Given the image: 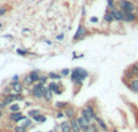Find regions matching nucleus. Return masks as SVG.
Returning <instances> with one entry per match:
<instances>
[{"mask_svg": "<svg viewBox=\"0 0 138 132\" xmlns=\"http://www.w3.org/2000/svg\"><path fill=\"white\" fill-rule=\"evenodd\" d=\"M87 76V72L82 68H75L73 70V75H71V80L76 81L78 84H81V81Z\"/></svg>", "mask_w": 138, "mask_h": 132, "instance_id": "1", "label": "nucleus"}, {"mask_svg": "<svg viewBox=\"0 0 138 132\" xmlns=\"http://www.w3.org/2000/svg\"><path fill=\"white\" fill-rule=\"evenodd\" d=\"M125 75H126L127 78H133V76H134V75L131 73V70H129V72H126V74H125Z\"/></svg>", "mask_w": 138, "mask_h": 132, "instance_id": "29", "label": "nucleus"}, {"mask_svg": "<svg viewBox=\"0 0 138 132\" xmlns=\"http://www.w3.org/2000/svg\"><path fill=\"white\" fill-rule=\"evenodd\" d=\"M31 83H33V80H31L30 75H28V76H26V78H24V84H27V85H30Z\"/></svg>", "mask_w": 138, "mask_h": 132, "instance_id": "21", "label": "nucleus"}, {"mask_svg": "<svg viewBox=\"0 0 138 132\" xmlns=\"http://www.w3.org/2000/svg\"><path fill=\"white\" fill-rule=\"evenodd\" d=\"M122 17H124V21H126V22H132L136 19V16L132 12H127V11H122Z\"/></svg>", "mask_w": 138, "mask_h": 132, "instance_id": "6", "label": "nucleus"}, {"mask_svg": "<svg viewBox=\"0 0 138 132\" xmlns=\"http://www.w3.org/2000/svg\"><path fill=\"white\" fill-rule=\"evenodd\" d=\"M0 116H1V111H0Z\"/></svg>", "mask_w": 138, "mask_h": 132, "instance_id": "38", "label": "nucleus"}, {"mask_svg": "<svg viewBox=\"0 0 138 132\" xmlns=\"http://www.w3.org/2000/svg\"><path fill=\"white\" fill-rule=\"evenodd\" d=\"M94 119H96V121L98 123V125H99V127L103 130V131H107L108 130V127H107V125H105V123L101 119V118H97V116H94Z\"/></svg>", "mask_w": 138, "mask_h": 132, "instance_id": "12", "label": "nucleus"}, {"mask_svg": "<svg viewBox=\"0 0 138 132\" xmlns=\"http://www.w3.org/2000/svg\"><path fill=\"white\" fill-rule=\"evenodd\" d=\"M30 124H31V121H30V120H27L26 123H24V125H23V126H24V127H27V126H29Z\"/></svg>", "mask_w": 138, "mask_h": 132, "instance_id": "34", "label": "nucleus"}, {"mask_svg": "<svg viewBox=\"0 0 138 132\" xmlns=\"http://www.w3.org/2000/svg\"><path fill=\"white\" fill-rule=\"evenodd\" d=\"M24 128H26L24 126H18V127H16V128H15V131H16V132H26V130H24Z\"/></svg>", "mask_w": 138, "mask_h": 132, "instance_id": "26", "label": "nucleus"}, {"mask_svg": "<svg viewBox=\"0 0 138 132\" xmlns=\"http://www.w3.org/2000/svg\"><path fill=\"white\" fill-rule=\"evenodd\" d=\"M111 15H113L114 19H116V21H124L122 11H116V10H114V11H111Z\"/></svg>", "mask_w": 138, "mask_h": 132, "instance_id": "10", "label": "nucleus"}, {"mask_svg": "<svg viewBox=\"0 0 138 132\" xmlns=\"http://www.w3.org/2000/svg\"><path fill=\"white\" fill-rule=\"evenodd\" d=\"M17 53H18V55L24 56V55H26V51H23V50H19V48H18V50H17Z\"/></svg>", "mask_w": 138, "mask_h": 132, "instance_id": "31", "label": "nucleus"}, {"mask_svg": "<svg viewBox=\"0 0 138 132\" xmlns=\"http://www.w3.org/2000/svg\"><path fill=\"white\" fill-rule=\"evenodd\" d=\"M113 3H114L113 0H108V4H109V6H113V5H114Z\"/></svg>", "mask_w": 138, "mask_h": 132, "instance_id": "36", "label": "nucleus"}, {"mask_svg": "<svg viewBox=\"0 0 138 132\" xmlns=\"http://www.w3.org/2000/svg\"><path fill=\"white\" fill-rule=\"evenodd\" d=\"M61 128H62V132H70L71 131V125L68 123V121H63L61 124Z\"/></svg>", "mask_w": 138, "mask_h": 132, "instance_id": "9", "label": "nucleus"}, {"mask_svg": "<svg viewBox=\"0 0 138 132\" xmlns=\"http://www.w3.org/2000/svg\"><path fill=\"white\" fill-rule=\"evenodd\" d=\"M85 34H86V29H85V27H84V26H79V28H78V30H76V34L74 35V40L80 39V38L84 36Z\"/></svg>", "mask_w": 138, "mask_h": 132, "instance_id": "7", "label": "nucleus"}, {"mask_svg": "<svg viewBox=\"0 0 138 132\" xmlns=\"http://www.w3.org/2000/svg\"><path fill=\"white\" fill-rule=\"evenodd\" d=\"M63 36H64V35H63V34H59V35L57 36V39H58V40H61V39H63Z\"/></svg>", "mask_w": 138, "mask_h": 132, "instance_id": "37", "label": "nucleus"}, {"mask_svg": "<svg viewBox=\"0 0 138 132\" xmlns=\"http://www.w3.org/2000/svg\"><path fill=\"white\" fill-rule=\"evenodd\" d=\"M10 110L11 111H18L19 110V106L18 104H12L11 107H10Z\"/></svg>", "mask_w": 138, "mask_h": 132, "instance_id": "22", "label": "nucleus"}, {"mask_svg": "<svg viewBox=\"0 0 138 132\" xmlns=\"http://www.w3.org/2000/svg\"><path fill=\"white\" fill-rule=\"evenodd\" d=\"M56 106L61 108V107H64V106H66V103H56Z\"/></svg>", "mask_w": 138, "mask_h": 132, "instance_id": "35", "label": "nucleus"}, {"mask_svg": "<svg viewBox=\"0 0 138 132\" xmlns=\"http://www.w3.org/2000/svg\"><path fill=\"white\" fill-rule=\"evenodd\" d=\"M131 90L133 92H138V79H132L131 80V85H130Z\"/></svg>", "mask_w": 138, "mask_h": 132, "instance_id": "11", "label": "nucleus"}, {"mask_svg": "<svg viewBox=\"0 0 138 132\" xmlns=\"http://www.w3.org/2000/svg\"><path fill=\"white\" fill-rule=\"evenodd\" d=\"M5 12H6V9H5V7H1V9H0V16L5 15Z\"/></svg>", "mask_w": 138, "mask_h": 132, "instance_id": "30", "label": "nucleus"}, {"mask_svg": "<svg viewBox=\"0 0 138 132\" xmlns=\"http://www.w3.org/2000/svg\"><path fill=\"white\" fill-rule=\"evenodd\" d=\"M91 22H93V23L98 22V18H97V17H91Z\"/></svg>", "mask_w": 138, "mask_h": 132, "instance_id": "33", "label": "nucleus"}, {"mask_svg": "<svg viewBox=\"0 0 138 132\" xmlns=\"http://www.w3.org/2000/svg\"><path fill=\"white\" fill-rule=\"evenodd\" d=\"M0 28H1V24H0Z\"/></svg>", "mask_w": 138, "mask_h": 132, "instance_id": "39", "label": "nucleus"}, {"mask_svg": "<svg viewBox=\"0 0 138 132\" xmlns=\"http://www.w3.org/2000/svg\"><path fill=\"white\" fill-rule=\"evenodd\" d=\"M42 85L40 84V85H36L34 88H33V95L35 96V97H38V98H41L42 96H44V91H42Z\"/></svg>", "mask_w": 138, "mask_h": 132, "instance_id": "5", "label": "nucleus"}, {"mask_svg": "<svg viewBox=\"0 0 138 132\" xmlns=\"http://www.w3.org/2000/svg\"><path fill=\"white\" fill-rule=\"evenodd\" d=\"M96 131H97V128L94 126H89L86 130H85V132H96Z\"/></svg>", "mask_w": 138, "mask_h": 132, "instance_id": "23", "label": "nucleus"}, {"mask_svg": "<svg viewBox=\"0 0 138 132\" xmlns=\"http://www.w3.org/2000/svg\"><path fill=\"white\" fill-rule=\"evenodd\" d=\"M82 116L86 119L89 123H91L92 121V119H94V111H93V109L91 108V107H87V108H85L84 110H82Z\"/></svg>", "mask_w": 138, "mask_h": 132, "instance_id": "2", "label": "nucleus"}, {"mask_svg": "<svg viewBox=\"0 0 138 132\" xmlns=\"http://www.w3.org/2000/svg\"><path fill=\"white\" fill-rule=\"evenodd\" d=\"M30 78H31V80L33 81H38L40 78H39V74H38V72H33L30 74Z\"/></svg>", "mask_w": 138, "mask_h": 132, "instance_id": "20", "label": "nucleus"}, {"mask_svg": "<svg viewBox=\"0 0 138 132\" xmlns=\"http://www.w3.org/2000/svg\"><path fill=\"white\" fill-rule=\"evenodd\" d=\"M130 70H131V73H132L134 76H138V63L133 64V66L130 68Z\"/></svg>", "mask_w": 138, "mask_h": 132, "instance_id": "16", "label": "nucleus"}, {"mask_svg": "<svg viewBox=\"0 0 138 132\" xmlns=\"http://www.w3.org/2000/svg\"><path fill=\"white\" fill-rule=\"evenodd\" d=\"M76 121H78V124H79V126H80V128L81 130H86L89 126H90V123L85 119L84 116H80V118H78L76 119Z\"/></svg>", "mask_w": 138, "mask_h": 132, "instance_id": "4", "label": "nucleus"}, {"mask_svg": "<svg viewBox=\"0 0 138 132\" xmlns=\"http://www.w3.org/2000/svg\"><path fill=\"white\" fill-rule=\"evenodd\" d=\"M39 80H40V84H44L45 81H46V76H42V78H40Z\"/></svg>", "mask_w": 138, "mask_h": 132, "instance_id": "32", "label": "nucleus"}, {"mask_svg": "<svg viewBox=\"0 0 138 132\" xmlns=\"http://www.w3.org/2000/svg\"><path fill=\"white\" fill-rule=\"evenodd\" d=\"M104 19H105V21H107L108 23H110V22L113 21V19H114V17H113L111 12H110V13H107V15H105V16H104Z\"/></svg>", "mask_w": 138, "mask_h": 132, "instance_id": "19", "label": "nucleus"}, {"mask_svg": "<svg viewBox=\"0 0 138 132\" xmlns=\"http://www.w3.org/2000/svg\"><path fill=\"white\" fill-rule=\"evenodd\" d=\"M51 132H52V131H51Z\"/></svg>", "mask_w": 138, "mask_h": 132, "instance_id": "40", "label": "nucleus"}, {"mask_svg": "<svg viewBox=\"0 0 138 132\" xmlns=\"http://www.w3.org/2000/svg\"><path fill=\"white\" fill-rule=\"evenodd\" d=\"M23 119H24V116L19 111H12V114H10V120H12V121H21Z\"/></svg>", "mask_w": 138, "mask_h": 132, "instance_id": "8", "label": "nucleus"}, {"mask_svg": "<svg viewBox=\"0 0 138 132\" xmlns=\"http://www.w3.org/2000/svg\"><path fill=\"white\" fill-rule=\"evenodd\" d=\"M49 88H50L51 91H55L56 93H61V91H58V90H57V85H56L55 83H51V84H50V86H49Z\"/></svg>", "mask_w": 138, "mask_h": 132, "instance_id": "17", "label": "nucleus"}, {"mask_svg": "<svg viewBox=\"0 0 138 132\" xmlns=\"http://www.w3.org/2000/svg\"><path fill=\"white\" fill-rule=\"evenodd\" d=\"M12 86L15 87V92H17V93H19L21 91H22V86H21L17 81H12Z\"/></svg>", "mask_w": 138, "mask_h": 132, "instance_id": "14", "label": "nucleus"}, {"mask_svg": "<svg viewBox=\"0 0 138 132\" xmlns=\"http://www.w3.org/2000/svg\"><path fill=\"white\" fill-rule=\"evenodd\" d=\"M66 115H67L68 118H71V116L74 115V110H73V109H68V110L66 111Z\"/></svg>", "mask_w": 138, "mask_h": 132, "instance_id": "24", "label": "nucleus"}, {"mask_svg": "<svg viewBox=\"0 0 138 132\" xmlns=\"http://www.w3.org/2000/svg\"><path fill=\"white\" fill-rule=\"evenodd\" d=\"M36 114H39L38 110H30V111H29V115H31V116H35Z\"/></svg>", "mask_w": 138, "mask_h": 132, "instance_id": "28", "label": "nucleus"}, {"mask_svg": "<svg viewBox=\"0 0 138 132\" xmlns=\"http://www.w3.org/2000/svg\"><path fill=\"white\" fill-rule=\"evenodd\" d=\"M34 120L39 121V123H44V121L46 120V118H45L44 115H39V114H36V115L34 116Z\"/></svg>", "mask_w": 138, "mask_h": 132, "instance_id": "18", "label": "nucleus"}, {"mask_svg": "<svg viewBox=\"0 0 138 132\" xmlns=\"http://www.w3.org/2000/svg\"><path fill=\"white\" fill-rule=\"evenodd\" d=\"M70 125H71V130H73L74 132H80L81 128H80V126H79V124H78L76 120H71Z\"/></svg>", "mask_w": 138, "mask_h": 132, "instance_id": "13", "label": "nucleus"}, {"mask_svg": "<svg viewBox=\"0 0 138 132\" xmlns=\"http://www.w3.org/2000/svg\"><path fill=\"white\" fill-rule=\"evenodd\" d=\"M69 72H70L69 69H63V70H62V75H63V76H66V75L69 74Z\"/></svg>", "mask_w": 138, "mask_h": 132, "instance_id": "27", "label": "nucleus"}, {"mask_svg": "<svg viewBox=\"0 0 138 132\" xmlns=\"http://www.w3.org/2000/svg\"><path fill=\"white\" fill-rule=\"evenodd\" d=\"M120 7L122 11H127V12H132L134 10V5L131 1H126V0H121L120 1Z\"/></svg>", "mask_w": 138, "mask_h": 132, "instance_id": "3", "label": "nucleus"}, {"mask_svg": "<svg viewBox=\"0 0 138 132\" xmlns=\"http://www.w3.org/2000/svg\"><path fill=\"white\" fill-rule=\"evenodd\" d=\"M42 91H44V96H45V98L50 101V99L52 98V95H51V90H50V88H42Z\"/></svg>", "mask_w": 138, "mask_h": 132, "instance_id": "15", "label": "nucleus"}, {"mask_svg": "<svg viewBox=\"0 0 138 132\" xmlns=\"http://www.w3.org/2000/svg\"><path fill=\"white\" fill-rule=\"evenodd\" d=\"M49 76H50L51 79H59V78H61V75L55 74V73H50V74H49Z\"/></svg>", "mask_w": 138, "mask_h": 132, "instance_id": "25", "label": "nucleus"}]
</instances>
